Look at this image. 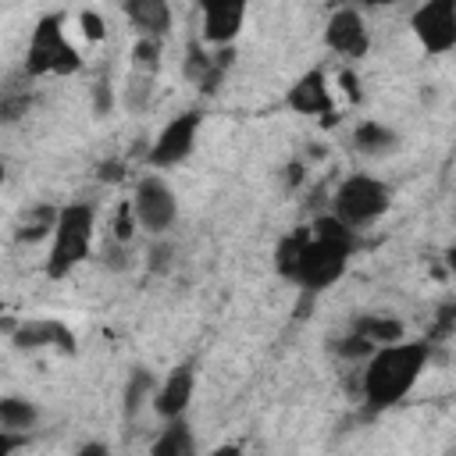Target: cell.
Here are the masks:
<instances>
[{
    "label": "cell",
    "mask_w": 456,
    "mask_h": 456,
    "mask_svg": "<svg viewBox=\"0 0 456 456\" xmlns=\"http://www.w3.org/2000/svg\"><path fill=\"white\" fill-rule=\"evenodd\" d=\"M306 235H310V224H299L296 232H285V235L274 242V274H278V278L296 281V271H299V253H303Z\"/></svg>",
    "instance_id": "ac0fdd59"
},
{
    "label": "cell",
    "mask_w": 456,
    "mask_h": 456,
    "mask_svg": "<svg viewBox=\"0 0 456 456\" xmlns=\"http://www.w3.org/2000/svg\"><path fill=\"white\" fill-rule=\"evenodd\" d=\"M78 68H82V57L64 32V14H43L32 28L21 71L28 78H39V75H75Z\"/></svg>",
    "instance_id": "277c9868"
},
{
    "label": "cell",
    "mask_w": 456,
    "mask_h": 456,
    "mask_svg": "<svg viewBox=\"0 0 456 456\" xmlns=\"http://www.w3.org/2000/svg\"><path fill=\"white\" fill-rule=\"evenodd\" d=\"M203 128V114L200 110H182L175 114L146 146V164L157 171L178 167L182 160H189V153L196 150V135Z\"/></svg>",
    "instance_id": "52a82bcc"
},
{
    "label": "cell",
    "mask_w": 456,
    "mask_h": 456,
    "mask_svg": "<svg viewBox=\"0 0 456 456\" xmlns=\"http://www.w3.org/2000/svg\"><path fill=\"white\" fill-rule=\"evenodd\" d=\"M132 214H135V224L150 235H164L175 228L178 221V196L175 189L160 178V175H142L135 182V192H132Z\"/></svg>",
    "instance_id": "8992f818"
},
{
    "label": "cell",
    "mask_w": 456,
    "mask_h": 456,
    "mask_svg": "<svg viewBox=\"0 0 456 456\" xmlns=\"http://www.w3.org/2000/svg\"><path fill=\"white\" fill-rule=\"evenodd\" d=\"M153 78L157 75H146V71H128V86H125V107L128 110H142L153 96Z\"/></svg>",
    "instance_id": "d4e9b609"
},
{
    "label": "cell",
    "mask_w": 456,
    "mask_h": 456,
    "mask_svg": "<svg viewBox=\"0 0 456 456\" xmlns=\"http://www.w3.org/2000/svg\"><path fill=\"white\" fill-rule=\"evenodd\" d=\"M11 342H14V349H43V346H53V349L75 353V335L68 331V324L50 321V317L18 321L11 328Z\"/></svg>",
    "instance_id": "5bb4252c"
},
{
    "label": "cell",
    "mask_w": 456,
    "mask_h": 456,
    "mask_svg": "<svg viewBox=\"0 0 456 456\" xmlns=\"http://www.w3.org/2000/svg\"><path fill=\"white\" fill-rule=\"evenodd\" d=\"M331 349L342 356V360H356V363H363L378 346L370 342V338H363V335H356L353 328H349V335H342V338H335L331 342Z\"/></svg>",
    "instance_id": "484cf974"
},
{
    "label": "cell",
    "mask_w": 456,
    "mask_h": 456,
    "mask_svg": "<svg viewBox=\"0 0 456 456\" xmlns=\"http://www.w3.org/2000/svg\"><path fill=\"white\" fill-rule=\"evenodd\" d=\"M150 452H153V456H192V452H196V442H192V428H189L185 413H182V417H171V420H164V428H160V435L153 438Z\"/></svg>",
    "instance_id": "e0dca14e"
},
{
    "label": "cell",
    "mask_w": 456,
    "mask_h": 456,
    "mask_svg": "<svg viewBox=\"0 0 456 456\" xmlns=\"http://www.w3.org/2000/svg\"><path fill=\"white\" fill-rule=\"evenodd\" d=\"M324 43L331 53L338 57H363L370 50V32H367V21L360 14V7H338L331 11L328 25H324Z\"/></svg>",
    "instance_id": "30bf717a"
},
{
    "label": "cell",
    "mask_w": 456,
    "mask_h": 456,
    "mask_svg": "<svg viewBox=\"0 0 456 456\" xmlns=\"http://www.w3.org/2000/svg\"><path fill=\"white\" fill-rule=\"evenodd\" d=\"M285 107L303 114V118H324L335 110V96H331V86H328V75L324 68H310L303 71L289 93H285Z\"/></svg>",
    "instance_id": "7c38bea8"
},
{
    "label": "cell",
    "mask_w": 456,
    "mask_h": 456,
    "mask_svg": "<svg viewBox=\"0 0 456 456\" xmlns=\"http://www.w3.org/2000/svg\"><path fill=\"white\" fill-rule=\"evenodd\" d=\"M410 28L424 53L442 57L456 46V0H424L410 14Z\"/></svg>",
    "instance_id": "ba28073f"
},
{
    "label": "cell",
    "mask_w": 456,
    "mask_h": 456,
    "mask_svg": "<svg viewBox=\"0 0 456 456\" xmlns=\"http://www.w3.org/2000/svg\"><path fill=\"white\" fill-rule=\"evenodd\" d=\"M28 107H32V93H28L25 86L7 82V86L0 89V121H4V125L21 121V118L28 114Z\"/></svg>",
    "instance_id": "603a6c76"
},
{
    "label": "cell",
    "mask_w": 456,
    "mask_h": 456,
    "mask_svg": "<svg viewBox=\"0 0 456 456\" xmlns=\"http://www.w3.org/2000/svg\"><path fill=\"white\" fill-rule=\"evenodd\" d=\"M353 331L370 338L374 346H385V342H395L403 338V321L399 317H388V314H360L353 321Z\"/></svg>",
    "instance_id": "ffe728a7"
},
{
    "label": "cell",
    "mask_w": 456,
    "mask_h": 456,
    "mask_svg": "<svg viewBox=\"0 0 456 456\" xmlns=\"http://www.w3.org/2000/svg\"><path fill=\"white\" fill-rule=\"evenodd\" d=\"M53 221H57V207H53V203H36V207H28V210L18 217V224H14V239H18V242H39V239H50Z\"/></svg>",
    "instance_id": "d6986e66"
},
{
    "label": "cell",
    "mask_w": 456,
    "mask_h": 456,
    "mask_svg": "<svg viewBox=\"0 0 456 456\" xmlns=\"http://www.w3.org/2000/svg\"><path fill=\"white\" fill-rule=\"evenodd\" d=\"M171 264H175V246L171 242H153L150 249H146V267H150V274H167L171 271Z\"/></svg>",
    "instance_id": "83f0119b"
},
{
    "label": "cell",
    "mask_w": 456,
    "mask_h": 456,
    "mask_svg": "<svg viewBox=\"0 0 456 456\" xmlns=\"http://www.w3.org/2000/svg\"><path fill=\"white\" fill-rule=\"evenodd\" d=\"M135 214H132V203L128 200H121L118 203V210H114V221H110V239H118V242H132V235H135Z\"/></svg>",
    "instance_id": "4316f807"
},
{
    "label": "cell",
    "mask_w": 456,
    "mask_h": 456,
    "mask_svg": "<svg viewBox=\"0 0 456 456\" xmlns=\"http://www.w3.org/2000/svg\"><path fill=\"white\" fill-rule=\"evenodd\" d=\"M153 388H157V378H153V370H146V367H135L132 374H128V381H125V392H121V410H125V417L132 420L135 413H139V406L153 395Z\"/></svg>",
    "instance_id": "7402d4cb"
},
{
    "label": "cell",
    "mask_w": 456,
    "mask_h": 456,
    "mask_svg": "<svg viewBox=\"0 0 456 456\" xmlns=\"http://www.w3.org/2000/svg\"><path fill=\"white\" fill-rule=\"evenodd\" d=\"M21 445H28V435H25V431H7V428H0V456L14 452V449H21Z\"/></svg>",
    "instance_id": "d6a6232c"
},
{
    "label": "cell",
    "mask_w": 456,
    "mask_h": 456,
    "mask_svg": "<svg viewBox=\"0 0 456 456\" xmlns=\"http://www.w3.org/2000/svg\"><path fill=\"white\" fill-rule=\"evenodd\" d=\"M39 420V406L32 399H21V395H0V428L7 431H25L36 428Z\"/></svg>",
    "instance_id": "44dd1931"
},
{
    "label": "cell",
    "mask_w": 456,
    "mask_h": 456,
    "mask_svg": "<svg viewBox=\"0 0 456 456\" xmlns=\"http://www.w3.org/2000/svg\"><path fill=\"white\" fill-rule=\"evenodd\" d=\"M192 392H196V360H182L178 367H171V370L157 381V388H153V395H150L153 413H157L160 420L182 417V413L189 410V403H192Z\"/></svg>",
    "instance_id": "9c48e42d"
},
{
    "label": "cell",
    "mask_w": 456,
    "mask_h": 456,
    "mask_svg": "<svg viewBox=\"0 0 456 456\" xmlns=\"http://www.w3.org/2000/svg\"><path fill=\"white\" fill-rule=\"evenodd\" d=\"M78 25H82V36H86L89 43H100V39L107 36V25H103V18H100L96 11H82V14H78Z\"/></svg>",
    "instance_id": "4dcf8cb0"
},
{
    "label": "cell",
    "mask_w": 456,
    "mask_h": 456,
    "mask_svg": "<svg viewBox=\"0 0 456 456\" xmlns=\"http://www.w3.org/2000/svg\"><path fill=\"white\" fill-rule=\"evenodd\" d=\"M431 363V342L428 338H395L378 346L367 360H363V374H360V395L370 410H388L395 403H403L413 385L420 381V374Z\"/></svg>",
    "instance_id": "6da1fadb"
},
{
    "label": "cell",
    "mask_w": 456,
    "mask_h": 456,
    "mask_svg": "<svg viewBox=\"0 0 456 456\" xmlns=\"http://www.w3.org/2000/svg\"><path fill=\"white\" fill-rule=\"evenodd\" d=\"M125 171H121V160H107L100 164V182H118Z\"/></svg>",
    "instance_id": "e575fe53"
},
{
    "label": "cell",
    "mask_w": 456,
    "mask_h": 456,
    "mask_svg": "<svg viewBox=\"0 0 456 456\" xmlns=\"http://www.w3.org/2000/svg\"><path fill=\"white\" fill-rule=\"evenodd\" d=\"M89 96H93V110H96V118H107V114L114 110V86L107 82V75H100V78L93 82Z\"/></svg>",
    "instance_id": "f1b7e54d"
},
{
    "label": "cell",
    "mask_w": 456,
    "mask_h": 456,
    "mask_svg": "<svg viewBox=\"0 0 456 456\" xmlns=\"http://www.w3.org/2000/svg\"><path fill=\"white\" fill-rule=\"evenodd\" d=\"M160 46H164V39H157V36H139V39L132 43V53H128L132 71L157 75V68H160Z\"/></svg>",
    "instance_id": "cb8c5ba5"
},
{
    "label": "cell",
    "mask_w": 456,
    "mask_h": 456,
    "mask_svg": "<svg viewBox=\"0 0 456 456\" xmlns=\"http://www.w3.org/2000/svg\"><path fill=\"white\" fill-rule=\"evenodd\" d=\"M338 86L346 89V96H349L353 103H360V96H363V93H360V82H356V75H353L349 68H342V71H338Z\"/></svg>",
    "instance_id": "836d02e7"
},
{
    "label": "cell",
    "mask_w": 456,
    "mask_h": 456,
    "mask_svg": "<svg viewBox=\"0 0 456 456\" xmlns=\"http://www.w3.org/2000/svg\"><path fill=\"white\" fill-rule=\"evenodd\" d=\"M121 14L139 36L164 39L171 32V4L167 0H121Z\"/></svg>",
    "instance_id": "9a60e30c"
},
{
    "label": "cell",
    "mask_w": 456,
    "mask_h": 456,
    "mask_svg": "<svg viewBox=\"0 0 456 456\" xmlns=\"http://www.w3.org/2000/svg\"><path fill=\"white\" fill-rule=\"evenodd\" d=\"M228 64H232V46H217L214 53L207 50V46H200L196 39L185 46V61H182V75L196 86V89H203V93H214L217 86H221V78H224V71H228Z\"/></svg>",
    "instance_id": "4fadbf2b"
},
{
    "label": "cell",
    "mask_w": 456,
    "mask_h": 456,
    "mask_svg": "<svg viewBox=\"0 0 456 456\" xmlns=\"http://www.w3.org/2000/svg\"><path fill=\"white\" fill-rule=\"evenodd\" d=\"M356 4H363V7H385V4H395V0H356Z\"/></svg>",
    "instance_id": "8d00e7d4"
},
{
    "label": "cell",
    "mask_w": 456,
    "mask_h": 456,
    "mask_svg": "<svg viewBox=\"0 0 456 456\" xmlns=\"http://www.w3.org/2000/svg\"><path fill=\"white\" fill-rule=\"evenodd\" d=\"M303 178H306V164H303V160H289V164L281 167V189H285V192H292Z\"/></svg>",
    "instance_id": "1f68e13d"
},
{
    "label": "cell",
    "mask_w": 456,
    "mask_h": 456,
    "mask_svg": "<svg viewBox=\"0 0 456 456\" xmlns=\"http://www.w3.org/2000/svg\"><path fill=\"white\" fill-rule=\"evenodd\" d=\"M0 182H4V164H0Z\"/></svg>",
    "instance_id": "74e56055"
},
{
    "label": "cell",
    "mask_w": 456,
    "mask_h": 456,
    "mask_svg": "<svg viewBox=\"0 0 456 456\" xmlns=\"http://www.w3.org/2000/svg\"><path fill=\"white\" fill-rule=\"evenodd\" d=\"M356 249H360L356 228L342 224L331 210L321 214V217H314L310 235H306L303 253H299L296 285H299L303 292H310V296L331 289V285L346 274V267H349V260H353Z\"/></svg>",
    "instance_id": "7a4b0ae2"
},
{
    "label": "cell",
    "mask_w": 456,
    "mask_h": 456,
    "mask_svg": "<svg viewBox=\"0 0 456 456\" xmlns=\"http://www.w3.org/2000/svg\"><path fill=\"white\" fill-rule=\"evenodd\" d=\"M132 264V253H128V242H118V239H107L103 246V267L110 271H125Z\"/></svg>",
    "instance_id": "f546056e"
},
{
    "label": "cell",
    "mask_w": 456,
    "mask_h": 456,
    "mask_svg": "<svg viewBox=\"0 0 456 456\" xmlns=\"http://www.w3.org/2000/svg\"><path fill=\"white\" fill-rule=\"evenodd\" d=\"M78 452H82V456H93V452H107V445H96V442H89V445H82Z\"/></svg>",
    "instance_id": "d590c367"
},
{
    "label": "cell",
    "mask_w": 456,
    "mask_h": 456,
    "mask_svg": "<svg viewBox=\"0 0 456 456\" xmlns=\"http://www.w3.org/2000/svg\"><path fill=\"white\" fill-rule=\"evenodd\" d=\"M93 235H96V210L86 200L57 207V221L50 232V256H46V278H68L78 264L93 256Z\"/></svg>",
    "instance_id": "3957f363"
},
{
    "label": "cell",
    "mask_w": 456,
    "mask_h": 456,
    "mask_svg": "<svg viewBox=\"0 0 456 456\" xmlns=\"http://www.w3.org/2000/svg\"><path fill=\"white\" fill-rule=\"evenodd\" d=\"M392 207V189L388 182H381L378 175H349L338 182L335 196H331V214L349 224V228H367L378 217H385V210Z\"/></svg>",
    "instance_id": "5b68a950"
},
{
    "label": "cell",
    "mask_w": 456,
    "mask_h": 456,
    "mask_svg": "<svg viewBox=\"0 0 456 456\" xmlns=\"http://www.w3.org/2000/svg\"><path fill=\"white\" fill-rule=\"evenodd\" d=\"M399 132H392L388 125H381V121H374V118H367V121H360L356 128H353V150L356 153H363V157H388V153H395L399 150Z\"/></svg>",
    "instance_id": "2e32d148"
},
{
    "label": "cell",
    "mask_w": 456,
    "mask_h": 456,
    "mask_svg": "<svg viewBox=\"0 0 456 456\" xmlns=\"http://www.w3.org/2000/svg\"><path fill=\"white\" fill-rule=\"evenodd\" d=\"M203 14V43L210 46H232L235 36L246 25L249 0H196Z\"/></svg>",
    "instance_id": "8fae6325"
}]
</instances>
